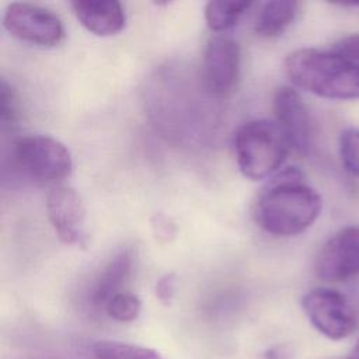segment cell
<instances>
[{
  "label": "cell",
  "mask_w": 359,
  "mask_h": 359,
  "mask_svg": "<svg viewBox=\"0 0 359 359\" xmlns=\"http://www.w3.org/2000/svg\"><path fill=\"white\" fill-rule=\"evenodd\" d=\"M104 310L115 321L132 323L142 311V302L133 293L119 292L109 299Z\"/></svg>",
  "instance_id": "obj_16"
},
{
  "label": "cell",
  "mask_w": 359,
  "mask_h": 359,
  "mask_svg": "<svg viewBox=\"0 0 359 359\" xmlns=\"http://www.w3.org/2000/svg\"><path fill=\"white\" fill-rule=\"evenodd\" d=\"M344 359H359V341L356 342V345L352 348V351Z\"/></svg>",
  "instance_id": "obj_22"
},
{
  "label": "cell",
  "mask_w": 359,
  "mask_h": 359,
  "mask_svg": "<svg viewBox=\"0 0 359 359\" xmlns=\"http://www.w3.org/2000/svg\"><path fill=\"white\" fill-rule=\"evenodd\" d=\"M251 6V1L212 0L205 6V21L212 31L222 32L234 27Z\"/></svg>",
  "instance_id": "obj_14"
},
{
  "label": "cell",
  "mask_w": 359,
  "mask_h": 359,
  "mask_svg": "<svg viewBox=\"0 0 359 359\" xmlns=\"http://www.w3.org/2000/svg\"><path fill=\"white\" fill-rule=\"evenodd\" d=\"M0 100H1V107H0L1 121L4 123L14 122L18 116V101H17L13 87L4 79L1 80Z\"/></svg>",
  "instance_id": "obj_18"
},
{
  "label": "cell",
  "mask_w": 359,
  "mask_h": 359,
  "mask_svg": "<svg viewBox=\"0 0 359 359\" xmlns=\"http://www.w3.org/2000/svg\"><path fill=\"white\" fill-rule=\"evenodd\" d=\"M289 150L290 143L276 121L252 119L243 123L234 135L237 165L241 174L252 181L275 174Z\"/></svg>",
  "instance_id": "obj_3"
},
{
  "label": "cell",
  "mask_w": 359,
  "mask_h": 359,
  "mask_svg": "<svg viewBox=\"0 0 359 359\" xmlns=\"http://www.w3.org/2000/svg\"><path fill=\"white\" fill-rule=\"evenodd\" d=\"M175 286H177V278H175L174 272L163 275L157 280L156 287H154L157 299L163 304H170L171 300L174 299V294H175Z\"/></svg>",
  "instance_id": "obj_20"
},
{
  "label": "cell",
  "mask_w": 359,
  "mask_h": 359,
  "mask_svg": "<svg viewBox=\"0 0 359 359\" xmlns=\"http://www.w3.org/2000/svg\"><path fill=\"white\" fill-rule=\"evenodd\" d=\"M265 359H290L292 358V351L286 345H278L269 348L264 353Z\"/></svg>",
  "instance_id": "obj_21"
},
{
  "label": "cell",
  "mask_w": 359,
  "mask_h": 359,
  "mask_svg": "<svg viewBox=\"0 0 359 359\" xmlns=\"http://www.w3.org/2000/svg\"><path fill=\"white\" fill-rule=\"evenodd\" d=\"M135 258L133 248H123L97 273L88 289V302L94 309H105L109 299L122 292L121 287L132 275Z\"/></svg>",
  "instance_id": "obj_11"
},
{
  "label": "cell",
  "mask_w": 359,
  "mask_h": 359,
  "mask_svg": "<svg viewBox=\"0 0 359 359\" xmlns=\"http://www.w3.org/2000/svg\"><path fill=\"white\" fill-rule=\"evenodd\" d=\"M241 49L237 41L216 35L206 43L202 59V81L209 94L217 98L231 95L238 84Z\"/></svg>",
  "instance_id": "obj_7"
},
{
  "label": "cell",
  "mask_w": 359,
  "mask_h": 359,
  "mask_svg": "<svg viewBox=\"0 0 359 359\" xmlns=\"http://www.w3.org/2000/svg\"><path fill=\"white\" fill-rule=\"evenodd\" d=\"M332 50L359 69V35H351L341 39L334 45Z\"/></svg>",
  "instance_id": "obj_19"
},
{
  "label": "cell",
  "mask_w": 359,
  "mask_h": 359,
  "mask_svg": "<svg viewBox=\"0 0 359 359\" xmlns=\"http://www.w3.org/2000/svg\"><path fill=\"white\" fill-rule=\"evenodd\" d=\"M72 8L80 24L94 35L109 36L125 27V10L115 0H76Z\"/></svg>",
  "instance_id": "obj_12"
},
{
  "label": "cell",
  "mask_w": 359,
  "mask_h": 359,
  "mask_svg": "<svg viewBox=\"0 0 359 359\" xmlns=\"http://www.w3.org/2000/svg\"><path fill=\"white\" fill-rule=\"evenodd\" d=\"M339 154L344 167L359 177V129L348 128L341 133Z\"/></svg>",
  "instance_id": "obj_17"
},
{
  "label": "cell",
  "mask_w": 359,
  "mask_h": 359,
  "mask_svg": "<svg viewBox=\"0 0 359 359\" xmlns=\"http://www.w3.org/2000/svg\"><path fill=\"white\" fill-rule=\"evenodd\" d=\"M302 307L311 325L330 339L348 338L358 327L355 309L338 290L314 287L303 296Z\"/></svg>",
  "instance_id": "obj_5"
},
{
  "label": "cell",
  "mask_w": 359,
  "mask_h": 359,
  "mask_svg": "<svg viewBox=\"0 0 359 359\" xmlns=\"http://www.w3.org/2000/svg\"><path fill=\"white\" fill-rule=\"evenodd\" d=\"M353 294L358 300V304H359V276L355 278V283H353Z\"/></svg>",
  "instance_id": "obj_23"
},
{
  "label": "cell",
  "mask_w": 359,
  "mask_h": 359,
  "mask_svg": "<svg viewBox=\"0 0 359 359\" xmlns=\"http://www.w3.org/2000/svg\"><path fill=\"white\" fill-rule=\"evenodd\" d=\"M276 123L285 132L290 147L300 154H306L313 143V122L300 94L282 86L276 88L272 101Z\"/></svg>",
  "instance_id": "obj_10"
},
{
  "label": "cell",
  "mask_w": 359,
  "mask_h": 359,
  "mask_svg": "<svg viewBox=\"0 0 359 359\" xmlns=\"http://www.w3.org/2000/svg\"><path fill=\"white\" fill-rule=\"evenodd\" d=\"M300 4L294 0H271L261 4L254 29L259 36L275 38L283 34L294 21Z\"/></svg>",
  "instance_id": "obj_13"
},
{
  "label": "cell",
  "mask_w": 359,
  "mask_h": 359,
  "mask_svg": "<svg viewBox=\"0 0 359 359\" xmlns=\"http://www.w3.org/2000/svg\"><path fill=\"white\" fill-rule=\"evenodd\" d=\"M314 271L327 282L359 276V227L348 226L328 238L316 257Z\"/></svg>",
  "instance_id": "obj_8"
},
{
  "label": "cell",
  "mask_w": 359,
  "mask_h": 359,
  "mask_svg": "<svg viewBox=\"0 0 359 359\" xmlns=\"http://www.w3.org/2000/svg\"><path fill=\"white\" fill-rule=\"evenodd\" d=\"M6 31L24 42L39 46H56L65 38L60 18L50 10L31 3H11L3 14Z\"/></svg>",
  "instance_id": "obj_6"
},
{
  "label": "cell",
  "mask_w": 359,
  "mask_h": 359,
  "mask_svg": "<svg viewBox=\"0 0 359 359\" xmlns=\"http://www.w3.org/2000/svg\"><path fill=\"white\" fill-rule=\"evenodd\" d=\"M93 351L97 359H164L154 349L119 341H98Z\"/></svg>",
  "instance_id": "obj_15"
},
{
  "label": "cell",
  "mask_w": 359,
  "mask_h": 359,
  "mask_svg": "<svg viewBox=\"0 0 359 359\" xmlns=\"http://www.w3.org/2000/svg\"><path fill=\"white\" fill-rule=\"evenodd\" d=\"M321 212V198L303 182L302 172L289 167L278 172L254 208L255 223L273 236H296L307 230Z\"/></svg>",
  "instance_id": "obj_1"
},
{
  "label": "cell",
  "mask_w": 359,
  "mask_h": 359,
  "mask_svg": "<svg viewBox=\"0 0 359 359\" xmlns=\"http://www.w3.org/2000/svg\"><path fill=\"white\" fill-rule=\"evenodd\" d=\"M13 156L18 168L38 182H55L70 175L73 160L67 147L59 140L27 135L14 140Z\"/></svg>",
  "instance_id": "obj_4"
},
{
  "label": "cell",
  "mask_w": 359,
  "mask_h": 359,
  "mask_svg": "<svg viewBox=\"0 0 359 359\" xmlns=\"http://www.w3.org/2000/svg\"><path fill=\"white\" fill-rule=\"evenodd\" d=\"M285 70L302 90L330 100L359 98V69L334 50L303 48L287 55Z\"/></svg>",
  "instance_id": "obj_2"
},
{
  "label": "cell",
  "mask_w": 359,
  "mask_h": 359,
  "mask_svg": "<svg viewBox=\"0 0 359 359\" xmlns=\"http://www.w3.org/2000/svg\"><path fill=\"white\" fill-rule=\"evenodd\" d=\"M46 209L49 222L60 241L81 247L87 244L86 208L77 191L63 185L53 188L48 195Z\"/></svg>",
  "instance_id": "obj_9"
}]
</instances>
